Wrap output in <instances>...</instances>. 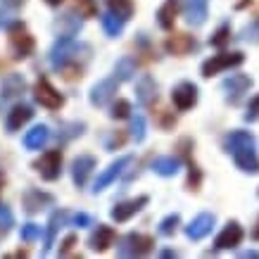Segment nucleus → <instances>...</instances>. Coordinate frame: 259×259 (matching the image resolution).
I'll return each mask as SVG.
<instances>
[{"label": "nucleus", "mask_w": 259, "mask_h": 259, "mask_svg": "<svg viewBox=\"0 0 259 259\" xmlns=\"http://www.w3.org/2000/svg\"><path fill=\"white\" fill-rule=\"evenodd\" d=\"M224 150L233 157L236 166L243 174H259L257 138L250 131H231L224 141Z\"/></svg>", "instance_id": "f257e3e1"}, {"label": "nucleus", "mask_w": 259, "mask_h": 259, "mask_svg": "<svg viewBox=\"0 0 259 259\" xmlns=\"http://www.w3.org/2000/svg\"><path fill=\"white\" fill-rule=\"evenodd\" d=\"M86 46H81L74 36H57V40L53 43L50 53H48V60H50V67L55 71H64L67 79H81L83 74V67H76L79 62L81 50Z\"/></svg>", "instance_id": "f03ea898"}, {"label": "nucleus", "mask_w": 259, "mask_h": 259, "mask_svg": "<svg viewBox=\"0 0 259 259\" xmlns=\"http://www.w3.org/2000/svg\"><path fill=\"white\" fill-rule=\"evenodd\" d=\"M155 250V238L145 233H126L117 243V257H148Z\"/></svg>", "instance_id": "7ed1b4c3"}, {"label": "nucleus", "mask_w": 259, "mask_h": 259, "mask_svg": "<svg viewBox=\"0 0 259 259\" xmlns=\"http://www.w3.org/2000/svg\"><path fill=\"white\" fill-rule=\"evenodd\" d=\"M8 36H10V50H12V57H15V60H26V57L33 53L36 40H33V36L29 33V29H26L24 22L17 19L8 29Z\"/></svg>", "instance_id": "20e7f679"}, {"label": "nucleus", "mask_w": 259, "mask_h": 259, "mask_svg": "<svg viewBox=\"0 0 259 259\" xmlns=\"http://www.w3.org/2000/svg\"><path fill=\"white\" fill-rule=\"evenodd\" d=\"M245 62L243 53H219V55H212L209 60L202 62V76L209 79L214 74H221V71H228L233 67H240Z\"/></svg>", "instance_id": "39448f33"}, {"label": "nucleus", "mask_w": 259, "mask_h": 259, "mask_svg": "<svg viewBox=\"0 0 259 259\" xmlns=\"http://www.w3.org/2000/svg\"><path fill=\"white\" fill-rule=\"evenodd\" d=\"M33 169L43 181H57L62 176V152L60 150H48L43 152L36 162H33Z\"/></svg>", "instance_id": "423d86ee"}, {"label": "nucleus", "mask_w": 259, "mask_h": 259, "mask_svg": "<svg viewBox=\"0 0 259 259\" xmlns=\"http://www.w3.org/2000/svg\"><path fill=\"white\" fill-rule=\"evenodd\" d=\"M33 100L38 102L40 107H46V110H60L64 105V95L46 76H40L36 81V86H33Z\"/></svg>", "instance_id": "0eeeda50"}, {"label": "nucleus", "mask_w": 259, "mask_h": 259, "mask_svg": "<svg viewBox=\"0 0 259 259\" xmlns=\"http://www.w3.org/2000/svg\"><path fill=\"white\" fill-rule=\"evenodd\" d=\"M119 83H121V81H119L117 76L100 79L91 88V93H88L91 105H93V107H107L110 102H114V98H117V93H119Z\"/></svg>", "instance_id": "6e6552de"}, {"label": "nucleus", "mask_w": 259, "mask_h": 259, "mask_svg": "<svg viewBox=\"0 0 259 259\" xmlns=\"http://www.w3.org/2000/svg\"><path fill=\"white\" fill-rule=\"evenodd\" d=\"M250 88H252V79L247 74H231L221 83V91H224V98H226L228 105H240V100L245 98V93Z\"/></svg>", "instance_id": "1a4fd4ad"}, {"label": "nucleus", "mask_w": 259, "mask_h": 259, "mask_svg": "<svg viewBox=\"0 0 259 259\" xmlns=\"http://www.w3.org/2000/svg\"><path fill=\"white\" fill-rule=\"evenodd\" d=\"M134 164V155H124V157H117L114 162H112L105 171L95 179V183H93V195H98V193H102V190L107 188V186H112L114 181L121 176V174L128 169V166Z\"/></svg>", "instance_id": "9d476101"}, {"label": "nucleus", "mask_w": 259, "mask_h": 259, "mask_svg": "<svg viewBox=\"0 0 259 259\" xmlns=\"http://www.w3.org/2000/svg\"><path fill=\"white\" fill-rule=\"evenodd\" d=\"M53 29H55L57 36H76V33L83 29V15L81 10H64L62 15L55 17L53 22Z\"/></svg>", "instance_id": "9b49d317"}, {"label": "nucleus", "mask_w": 259, "mask_h": 259, "mask_svg": "<svg viewBox=\"0 0 259 259\" xmlns=\"http://www.w3.org/2000/svg\"><path fill=\"white\" fill-rule=\"evenodd\" d=\"M53 204H55V197L40 188H26L22 193V207L26 214H38L46 207H53Z\"/></svg>", "instance_id": "f8f14e48"}, {"label": "nucleus", "mask_w": 259, "mask_h": 259, "mask_svg": "<svg viewBox=\"0 0 259 259\" xmlns=\"http://www.w3.org/2000/svg\"><path fill=\"white\" fill-rule=\"evenodd\" d=\"M197 86L195 83H190V81H181L179 86H174L171 91V102L174 107L179 112H188L190 107H195L197 105Z\"/></svg>", "instance_id": "ddd939ff"}, {"label": "nucleus", "mask_w": 259, "mask_h": 259, "mask_svg": "<svg viewBox=\"0 0 259 259\" xmlns=\"http://www.w3.org/2000/svg\"><path fill=\"white\" fill-rule=\"evenodd\" d=\"M148 202H150L148 195H138V197H134V200H124V202H117L114 207H112V212H110L112 221H117V224H124V221L134 219L136 214L141 212V209H143V207H145Z\"/></svg>", "instance_id": "4468645a"}, {"label": "nucleus", "mask_w": 259, "mask_h": 259, "mask_svg": "<svg viewBox=\"0 0 259 259\" xmlns=\"http://www.w3.org/2000/svg\"><path fill=\"white\" fill-rule=\"evenodd\" d=\"M159 98V86L157 81L152 79L150 74H143L141 79L136 81V102L141 107H152Z\"/></svg>", "instance_id": "2eb2a0df"}, {"label": "nucleus", "mask_w": 259, "mask_h": 259, "mask_svg": "<svg viewBox=\"0 0 259 259\" xmlns=\"http://www.w3.org/2000/svg\"><path fill=\"white\" fill-rule=\"evenodd\" d=\"M24 91H26V79H24L22 74H5L3 81H0V100L3 102H10V100H17V98H22Z\"/></svg>", "instance_id": "dca6fc26"}, {"label": "nucleus", "mask_w": 259, "mask_h": 259, "mask_svg": "<svg viewBox=\"0 0 259 259\" xmlns=\"http://www.w3.org/2000/svg\"><path fill=\"white\" fill-rule=\"evenodd\" d=\"M95 166H98V159H95L93 155H79V157L71 162V181H74L76 188H83V186H86Z\"/></svg>", "instance_id": "f3484780"}, {"label": "nucleus", "mask_w": 259, "mask_h": 259, "mask_svg": "<svg viewBox=\"0 0 259 259\" xmlns=\"http://www.w3.org/2000/svg\"><path fill=\"white\" fill-rule=\"evenodd\" d=\"M69 221H71V214L67 212V209H57V212L50 214V219H48V228H46V245H43V254L50 252V247L55 245L57 233H60Z\"/></svg>", "instance_id": "a211bd4d"}, {"label": "nucleus", "mask_w": 259, "mask_h": 259, "mask_svg": "<svg viewBox=\"0 0 259 259\" xmlns=\"http://www.w3.org/2000/svg\"><path fill=\"white\" fill-rule=\"evenodd\" d=\"M243 236H245L243 226L238 221H228L226 228L214 240V250H233V247H238V245L243 243Z\"/></svg>", "instance_id": "6ab92c4d"}, {"label": "nucleus", "mask_w": 259, "mask_h": 259, "mask_svg": "<svg viewBox=\"0 0 259 259\" xmlns=\"http://www.w3.org/2000/svg\"><path fill=\"white\" fill-rule=\"evenodd\" d=\"M214 224H217V217H214V214H209V212L197 214L195 219L186 226V236H188L190 240H202V238H207L214 231Z\"/></svg>", "instance_id": "aec40b11"}, {"label": "nucleus", "mask_w": 259, "mask_h": 259, "mask_svg": "<svg viewBox=\"0 0 259 259\" xmlns=\"http://www.w3.org/2000/svg\"><path fill=\"white\" fill-rule=\"evenodd\" d=\"M31 117H33L31 107H29V105H24V102H19V105H15V107L8 112V117H5V131H8V134H17V131H22V126L29 124Z\"/></svg>", "instance_id": "412c9836"}, {"label": "nucleus", "mask_w": 259, "mask_h": 259, "mask_svg": "<svg viewBox=\"0 0 259 259\" xmlns=\"http://www.w3.org/2000/svg\"><path fill=\"white\" fill-rule=\"evenodd\" d=\"M164 48L169 55L183 57V55H190L193 50H197V40L193 36H188V33H174V36L166 38Z\"/></svg>", "instance_id": "4be33fe9"}, {"label": "nucleus", "mask_w": 259, "mask_h": 259, "mask_svg": "<svg viewBox=\"0 0 259 259\" xmlns=\"http://www.w3.org/2000/svg\"><path fill=\"white\" fill-rule=\"evenodd\" d=\"M114 240H117L114 228L105 226V224H98V228H95L93 233H91V238H88V247L93 252H105L114 245Z\"/></svg>", "instance_id": "5701e85b"}, {"label": "nucleus", "mask_w": 259, "mask_h": 259, "mask_svg": "<svg viewBox=\"0 0 259 259\" xmlns=\"http://www.w3.org/2000/svg\"><path fill=\"white\" fill-rule=\"evenodd\" d=\"M207 8H209V0H186V8H183L186 22L190 26H202L207 22Z\"/></svg>", "instance_id": "b1692460"}, {"label": "nucleus", "mask_w": 259, "mask_h": 259, "mask_svg": "<svg viewBox=\"0 0 259 259\" xmlns=\"http://www.w3.org/2000/svg\"><path fill=\"white\" fill-rule=\"evenodd\" d=\"M24 5L26 0H0V29H10Z\"/></svg>", "instance_id": "393cba45"}, {"label": "nucleus", "mask_w": 259, "mask_h": 259, "mask_svg": "<svg viewBox=\"0 0 259 259\" xmlns=\"http://www.w3.org/2000/svg\"><path fill=\"white\" fill-rule=\"evenodd\" d=\"M50 141V128L46 124H36L31 131L24 134V148L26 150H40Z\"/></svg>", "instance_id": "a878e982"}, {"label": "nucleus", "mask_w": 259, "mask_h": 259, "mask_svg": "<svg viewBox=\"0 0 259 259\" xmlns=\"http://www.w3.org/2000/svg\"><path fill=\"white\" fill-rule=\"evenodd\" d=\"M181 3L183 0H166L164 5L157 10V24L164 29V31H171L174 29V19H176V15H179V10H181Z\"/></svg>", "instance_id": "bb28decb"}, {"label": "nucleus", "mask_w": 259, "mask_h": 259, "mask_svg": "<svg viewBox=\"0 0 259 259\" xmlns=\"http://www.w3.org/2000/svg\"><path fill=\"white\" fill-rule=\"evenodd\" d=\"M150 169L157 174V176L169 179V176H176V174L181 171V159L174 157V155H169V157H155L152 164H150Z\"/></svg>", "instance_id": "cd10ccee"}, {"label": "nucleus", "mask_w": 259, "mask_h": 259, "mask_svg": "<svg viewBox=\"0 0 259 259\" xmlns=\"http://www.w3.org/2000/svg\"><path fill=\"white\" fill-rule=\"evenodd\" d=\"M136 69H138V62H136V57H131V55L119 57L117 62H114V76H117L121 83H124V81H134Z\"/></svg>", "instance_id": "c85d7f7f"}, {"label": "nucleus", "mask_w": 259, "mask_h": 259, "mask_svg": "<svg viewBox=\"0 0 259 259\" xmlns=\"http://www.w3.org/2000/svg\"><path fill=\"white\" fill-rule=\"evenodd\" d=\"M100 22H102V31H105L107 38H119L121 31H124V24H126L121 17L114 15V12H110V10L100 17Z\"/></svg>", "instance_id": "c756f323"}, {"label": "nucleus", "mask_w": 259, "mask_h": 259, "mask_svg": "<svg viewBox=\"0 0 259 259\" xmlns=\"http://www.w3.org/2000/svg\"><path fill=\"white\" fill-rule=\"evenodd\" d=\"M86 131V124L83 121H69V124H60V131H57V141L67 143L71 138H79Z\"/></svg>", "instance_id": "7c9ffc66"}, {"label": "nucleus", "mask_w": 259, "mask_h": 259, "mask_svg": "<svg viewBox=\"0 0 259 259\" xmlns=\"http://www.w3.org/2000/svg\"><path fill=\"white\" fill-rule=\"evenodd\" d=\"M107 10L110 12H114V15H119L124 22H128L131 17H134V0H107Z\"/></svg>", "instance_id": "2f4dec72"}, {"label": "nucleus", "mask_w": 259, "mask_h": 259, "mask_svg": "<svg viewBox=\"0 0 259 259\" xmlns=\"http://www.w3.org/2000/svg\"><path fill=\"white\" fill-rule=\"evenodd\" d=\"M145 128H148V126H145V119L141 117V114H131V128H128V131H131V141L134 143H143L145 141V134H148V131H145Z\"/></svg>", "instance_id": "473e14b6"}, {"label": "nucleus", "mask_w": 259, "mask_h": 259, "mask_svg": "<svg viewBox=\"0 0 259 259\" xmlns=\"http://www.w3.org/2000/svg\"><path fill=\"white\" fill-rule=\"evenodd\" d=\"M179 224H181V217L176 212L174 214H169V217H164V219L159 221V236H164V238H171L174 233H176V228H179Z\"/></svg>", "instance_id": "72a5a7b5"}, {"label": "nucleus", "mask_w": 259, "mask_h": 259, "mask_svg": "<svg viewBox=\"0 0 259 259\" xmlns=\"http://www.w3.org/2000/svg\"><path fill=\"white\" fill-rule=\"evenodd\" d=\"M110 117L112 119H131V102L124 100V98L114 100L110 107Z\"/></svg>", "instance_id": "f704fd0d"}, {"label": "nucleus", "mask_w": 259, "mask_h": 259, "mask_svg": "<svg viewBox=\"0 0 259 259\" xmlns=\"http://www.w3.org/2000/svg\"><path fill=\"white\" fill-rule=\"evenodd\" d=\"M15 226V214L8 204H0V236H8Z\"/></svg>", "instance_id": "c9c22d12"}, {"label": "nucleus", "mask_w": 259, "mask_h": 259, "mask_svg": "<svg viewBox=\"0 0 259 259\" xmlns=\"http://www.w3.org/2000/svg\"><path fill=\"white\" fill-rule=\"evenodd\" d=\"M240 38L245 43H259V17H254L250 24H245L243 31H240Z\"/></svg>", "instance_id": "e433bc0d"}, {"label": "nucleus", "mask_w": 259, "mask_h": 259, "mask_svg": "<svg viewBox=\"0 0 259 259\" xmlns=\"http://www.w3.org/2000/svg\"><path fill=\"white\" fill-rule=\"evenodd\" d=\"M40 236H43V228L38 224H24L22 231H19V238H22L24 243H36Z\"/></svg>", "instance_id": "4c0bfd02"}, {"label": "nucleus", "mask_w": 259, "mask_h": 259, "mask_svg": "<svg viewBox=\"0 0 259 259\" xmlns=\"http://www.w3.org/2000/svg\"><path fill=\"white\" fill-rule=\"evenodd\" d=\"M200 183H202V174H200V169L195 166V162L188 159V190H197Z\"/></svg>", "instance_id": "58836bf2"}, {"label": "nucleus", "mask_w": 259, "mask_h": 259, "mask_svg": "<svg viewBox=\"0 0 259 259\" xmlns=\"http://www.w3.org/2000/svg\"><path fill=\"white\" fill-rule=\"evenodd\" d=\"M126 141V134L124 131H112L107 138H105V150H110V152H114L117 148H121Z\"/></svg>", "instance_id": "ea45409f"}, {"label": "nucleus", "mask_w": 259, "mask_h": 259, "mask_svg": "<svg viewBox=\"0 0 259 259\" xmlns=\"http://www.w3.org/2000/svg\"><path fill=\"white\" fill-rule=\"evenodd\" d=\"M228 36H231V29L224 24V26H219V31L209 38V43H212L214 48H224V46H226V40H228Z\"/></svg>", "instance_id": "a19ab883"}, {"label": "nucleus", "mask_w": 259, "mask_h": 259, "mask_svg": "<svg viewBox=\"0 0 259 259\" xmlns=\"http://www.w3.org/2000/svg\"><path fill=\"white\" fill-rule=\"evenodd\" d=\"M245 121H259V93L254 95L250 100V105H247V112H245Z\"/></svg>", "instance_id": "79ce46f5"}, {"label": "nucleus", "mask_w": 259, "mask_h": 259, "mask_svg": "<svg viewBox=\"0 0 259 259\" xmlns=\"http://www.w3.org/2000/svg\"><path fill=\"white\" fill-rule=\"evenodd\" d=\"M76 243H79V238L74 236V233L64 238L62 243H60V257H67V254H69V252L74 250V247H76Z\"/></svg>", "instance_id": "37998d69"}, {"label": "nucleus", "mask_w": 259, "mask_h": 259, "mask_svg": "<svg viewBox=\"0 0 259 259\" xmlns=\"http://www.w3.org/2000/svg\"><path fill=\"white\" fill-rule=\"evenodd\" d=\"M79 10L83 17H95L98 15V3L95 0H79Z\"/></svg>", "instance_id": "c03bdc74"}, {"label": "nucleus", "mask_w": 259, "mask_h": 259, "mask_svg": "<svg viewBox=\"0 0 259 259\" xmlns=\"http://www.w3.org/2000/svg\"><path fill=\"white\" fill-rule=\"evenodd\" d=\"M71 224H74V226H79V228L95 226V224H93V219H91L88 214H83V212H79V214H71Z\"/></svg>", "instance_id": "a18cd8bd"}, {"label": "nucleus", "mask_w": 259, "mask_h": 259, "mask_svg": "<svg viewBox=\"0 0 259 259\" xmlns=\"http://www.w3.org/2000/svg\"><path fill=\"white\" fill-rule=\"evenodd\" d=\"M240 257H245V259H259V252L257 250H247V252H240Z\"/></svg>", "instance_id": "49530a36"}, {"label": "nucleus", "mask_w": 259, "mask_h": 259, "mask_svg": "<svg viewBox=\"0 0 259 259\" xmlns=\"http://www.w3.org/2000/svg\"><path fill=\"white\" fill-rule=\"evenodd\" d=\"M162 257H164V259H171V257H179V252H176V250H162Z\"/></svg>", "instance_id": "de8ad7c7"}, {"label": "nucleus", "mask_w": 259, "mask_h": 259, "mask_svg": "<svg viewBox=\"0 0 259 259\" xmlns=\"http://www.w3.org/2000/svg\"><path fill=\"white\" fill-rule=\"evenodd\" d=\"M46 3L50 8H60V5H62V0H46Z\"/></svg>", "instance_id": "09e8293b"}, {"label": "nucleus", "mask_w": 259, "mask_h": 259, "mask_svg": "<svg viewBox=\"0 0 259 259\" xmlns=\"http://www.w3.org/2000/svg\"><path fill=\"white\" fill-rule=\"evenodd\" d=\"M252 238H254V240H259V219H257V226L252 228Z\"/></svg>", "instance_id": "8fccbe9b"}, {"label": "nucleus", "mask_w": 259, "mask_h": 259, "mask_svg": "<svg viewBox=\"0 0 259 259\" xmlns=\"http://www.w3.org/2000/svg\"><path fill=\"white\" fill-rule=\"evenodd\" d=\"M3 186H5V176H3V171H0V190H3Z\"/></svg>", "instance_id": "3c124183"}]
</instances>
